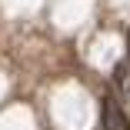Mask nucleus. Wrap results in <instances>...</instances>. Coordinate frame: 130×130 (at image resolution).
<instances>
[{
    "label": "nucleus",
    "mask_w": 130,
    "mask_h": 130,
    "mask_svg": "<svg viewBox=\"0 0 130 130\" xmlns=\"http://www.w3.org/2000/svg\"><path fill=\"white\" fill-rule=\"evenodd\" d=\"M103 130H130V120H127V113L117 107V103L107 97L103 100Z\"/></svg>",
    "instance_id": "f257e3e1"
},
{
    "label": "nucleus",
    "mask_w": 130,
    "mask_h": 130,
    "mask_svg": "<svg viewBox=\"0 0 130 130\" xmlns=\"http://www.w3.org/2000/svg\"><path fill=\"white\" fill-rule=\"evenodd\" d=\"M113 73H117V80H120V84H123V90H127V93H130V67H127V63H120V67H117V70H113Z\"/></svg>",
    "instance_id": "f03ea898"
},
{
    "label": "nucleus",
    "mask_w": 130,
    "mask_h": 130,
    "mask_svg": "<svg viewBox=\"0 0 130 130\" xmlns=\"http://www.w3.org/2000/svg\"><path fill=\"white\" fill-rule=\"evenodd\" d=\"M127 50H130V34H127Z\"/></svg>",
    "instance_id": "7ed1b4c3"
}]
</instances>
